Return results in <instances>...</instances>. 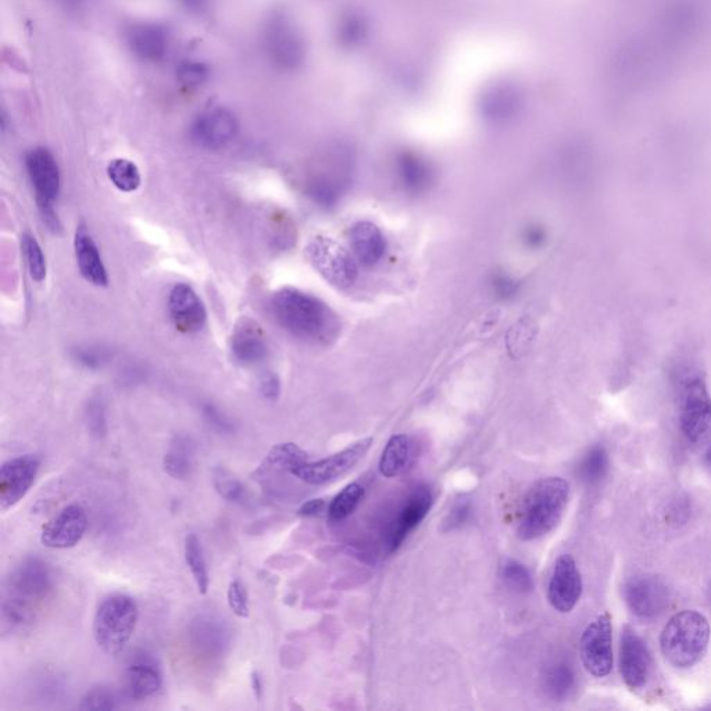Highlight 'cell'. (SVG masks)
<instances>
[{
    "label": "cell",
    "mask_w": 711,
    "mask_h": 711,
    "mask_svg": "<svg viewBox=\"0 0 711 711\" xmlns=\"http://www.w3.org/2000/svg\"><path fill=\"white\" fill-rule=\"evenodd\" d=\"M274 320L292 337L314 345H328L341 331L337 314L323 300L300 289H278L270 299Z\"/></svg>",
    "instance_id": "1"
},
{
    "label": "cell",
    "mask_w": 711,
    "mask_h": 711,
    "mask_svg": "<svg viewBox=\"0 0 711 711\" xmlns=\"http://www.w3.org/2000/svg\"><path fill=\"white\" fill-rule=\"evenodd\" d=\"M53 589V574L44 560L27 559L7 578L3 599V623L24 628L34 623L39 607Z\"/></svg>",
    "instance_id": "2"
},
{
    "label": "cell",
    "mask_w": 711,
    "mask_h": 711,
    "mask_svg": "<svg viewBox=\"0 0 711 711\" xmlns=\"http://www.w3.org/2000/svg\"><path fill=\"white\" fill-rule=\"evenodd\" d=\"M570 498V485L560 477L538 481L525 496L518 517L517 535L523 541H535L555 530L562 520Z\"/></svg>",
    "instance_id": "3"
},
{
    "label": "cell",
    "mask_w": 711,
    "mask_h": 711,
    "mask_svg": "<svg viewBox=\"0 0 711 711\" xmlns=\"http://www.w3.org/2000/svg\"><path fill=\"white\" fill-rule=\"evenodd\" d=\"M710 637L711 627L705 614L698 610H681L664 625L660 650L671 666L685 670L705 657Z\"/></svg>",
    "instance_id": "4"
},
{
    "label": "cell",
    "mask_w": 711,
    "mask_h": 711,
    "mask_svg": "<svg viewBox=\"0 0 711 711\" xmlns=\"http://www.w3.org/2000/svg\"><path fill=\"white\" fill-rule=\"evenodd\" d=\"M138 617V605L131 596H109L100 603L92 624L96 645L107 655H119L131 641Z\"/></svg>",
    "instance_id": "5"
},
{
    "label": "cell",
    "mask_w": 711,
    "mask_h": 711,
    "mask_svg": "<svg viewBox=\"0 0 711 711\" xmlns=\"http://www.w3.org/2000/svg\"><path fill=\"white\" fill-rule=\"evenodd\" d=\"M25 169L34 188L42 220L50 231L59 234L62 231V223L55 212V202L60 195L62 177L56 157L49 149H32L25 155Z\"/></svg>",
    "instance_id": "6"
},
{
    "label": "cell",
    "mask_w": 711,
    "mask_h": 711,
    "mask_svg": "<svg viewBox=\"0 0 711 711\" xmlns=\"http://www.w3.org/2000/svg\"><path fill=\"white\" fill-rule=\"evenodd\" d=\"M306 253L314 269L334 287L345 289L355 284L357 280L355 260L334 239L313 238L307 245Z\"/></svg>",
    "instance_id": "7"
},
{
    "label": "cell",
    "mask_w": 711,
    "mask_h": 711,
    "mask_svg": "<svg viewBox=\"0 0 711 711\" xmlns=\"http://www.w3.org/2000/svg\"><path fill=\"white\" fill-rule=\"evenodd\" d=\"M580 655L585 670L592 677L605 678L612 673L613 620L609 613L600 614L582 632Z\"/></svg>",
    "instance_id": "8"
},
{
    "label": "cell",
    "mask_w": 711,
    "mask_h": 711,
    "mask_svg": "<svg viewBox=\"0 0 711 711\" xmlns=\"http://www.w3.org/2000/svg\"><path fill=\"white\" fill-rule=\"evenodd\" d=\"M711 427V395L702 377H691L682 388L680 428L689 442H698Z\"/></svg>",
    "instance_id": "9"
},
{
    "label": "cell",
    "mask_w": 711,
    "mask_h": 711,
    "mask_svg": "<svg viewBox=\"0 0 711 711\" xmlns=\"http://www.w3.org/2000/svg\"><path fill=\"white\" fill-rule=\"evenodd\" d=\"M623 598L632 614L643 620L660 616L670 602V589L655 574H637L623 585Z\"/></svg>",
    "instance_id": "10"
},
{
    "label": "cell",
    "mask_w": 711,
    "mask_h": 711,
    "mask_svg": "<svg viewBox=\"0 0 711 711\" xmlns=\"http://www.w3.org/2000/svg\"><path fill=\"white\" fill-rule=\"evenodd\" d=\"M373 442V438L362 439L327 459L303 464L292 475L309 485L330 484L349 473L367 455Z\"/></svg>",
    "instance_id": "11"
},
{
    "label": "cell",
    "mask_w": 711,
    "mask_h": 711,
    "mask_svg": "<svg viewBox=\"0 0 711 711\" xmlns=\"http://www.w3.org/2000/svg\"><path fill=\"white\" fill-rule=\"evenodd\" d=\"M41 457L34 453L7 460L0 468V510L19 505L37 480Z\"/></svg>",
    "instance_id": "12"
},
{
    "label": "cell",
    "mask_w": 711,
    "mask_h": 711,
    "mask_svg": "<svg viewBox=\"0 0 711 711\" xmlns=\"http://www.w3.org/2000/svg\"><path fill=\"white\" fill-rule=\"evenodd\" d=\"M653 660L646 642L634 628L627 625L620 638V673L625 687L642 691L652 675Z\"/></svg>",
    "instance_id": "13"
},
{
    "label": "cell",
    "mask_w": 711,
    "mask_h": 711,
    "mask_svg": "<svg viewBox=\"0 0 711 711\" xmlns=\"http://www.w3.org/2000/svg\"><path fill=\"white\" fill-rule=\"evenodd\" d=\"M239 124L235 114L224 107H213L196 117L191 127L192 141L203 149L219 150L237 138Z\"/></svg>",
    "instance_id": "14"
},
{
    "label": "cell",
    "mask_w": 711,
    "mask_h": 711,
    "mask_svg": "<svg viewBox=\"0 0 711 711\" xmlns=\"http://www.w3.org/2000/svg\"><path fill=\"white\" fill-rule=\"evenodd\" d=\"M87 528L88 517L84 507L66 506L42 527L41 543L48 549L75 548L84 538Z\"/></svg>",
    "instance_id": "15"
},
{
    "label": "cell",
    "mask_w": 711,
    "mask_h": 711,
    "mask_svg": "<svg viewBox=\"0 0 711 711\" xmlns=\"http://www.w3.org/2000/svg\"><path fill=\"white\" fill-rule=\"evenodd\" d=\"M582 589H584V585H582L580 568H578L574 557L559 556L549 582L548 599L550 605L559 613L573 612L575 606L580 602Z\"/></svg>",
    "instance_id": "16"
},
{
    "label": "cell",
    "mask_w": 711,
    "mask_h": 711,
    "mask_svg": "<svg viewBox=\"0 0 711 711\" xmlns=\"http://www.w3.org/2000/svg\"><path fill=\"white\" fill-rule=\"evenodd\" d=\"M263 45L270 62L278 69H294L302 60L303 46L299 35L288 21L275 17L266 25Z\"/></svg>",
    "instance_id": "17"
},
{
    "label": "cell",
    "mask_w": 711,
    "mask_h": 711,
    "mask_svg": "<svg viewBox=\"0 0 711 711\" xmlns=\"http://www.w3.org/2000/svg\"><path fill=\"white\" fill-rule=\"evenodd\" d=\"M169 313L175 328L184 334H195L206 325L207 313L194 288L188 284H177L169 296Z\"/></svg>",
    "instance_id": "18"
},
{
    "label": "cell",
    "mask_w": 711,
    "mask_h": 711,
    "mask_svg": "<svg viewBox=\"0 0 711 711\" xmlns=\"http://www.w3.org/2000/svg\"><path fill=\"white\" fill-rule=\"evenodd\" d=\"M128 46L138 59L148 63L162 62L170 49V34L155 21L132 24L127 32Z\"/></svg>",
    "instance_id": "19"
},
{
    "label": "cell",
    "mask_w": 711,
    "mask_h": 711,
    "mask_svg": "<svg viewBox=\"0 0 711 711\" xmlns=\"http://www.w3.org/2000/svg\"><path fill=\"white\" fill-rule=\"evenodd\" d=\"M432 506V495L427 487L414 489L412 495L406 500L398 517L389 528L387 546L389 552H396L410 532L420 525Z\"/></svg>",
    "instance_id": "20"
},
{
    "label": "cell",
    "mask_w": 711,
    "mask_h": 711,
    "mask_svg": "<svg viewBox=\"0 0 711 711\" xmlns=\"http://www.w3.org/2000/svg\"><path fill=\"white\" fill-rule=\"evenodd\" d=\"M231 352L235 360L244 366H256L266 359L269 355L266 335L255 320L242 317L235 324L231 335Z\"/></svg>",
    "instance_id": "21"
},
{
    "label": "cell",
    "mask_w": 711,
    "mask_h": 711,
    "mask_svg": "<svg viewBox=\"0 0 711 711\" xmlns=\"http://www.w3.org/2000/svg\"><path fill=\"white\" fill-rule=\"evenodd\" d=\"M74 249L82 278L95 287H106L109 284V275H107L105 264L100 256L98 245L85 225H80L75 231Z\"/></svg>",
    "instance_id": "22"
},
{
    "label": "cell",
    "mask_w": 711,
    "mask_h": 711,
    "mask_svg": "<svg viewBox=\"0 0 711 711\" xmlns=\"http://www.w3.org/2000/svg\"><path fill=\"white\" fill-rule=\"evenodd\" d=\"M163 677L159 667L148 657L139 659L127 666L124 671L123 688L127 698L145 700L152 698L162 689Z\"/></svg>",
    "instance_id": "23"
},
{
    "label": "cell",
    "mask_w": 711,
    "mask_h": 711,
    "mask_svg": "<svg viewBox=\"0 0 711 711\" xmlns=\"http://www.w3.org/2000/svg\"><path fill=\"white\" fill-rule=\"evenodd\" d=\"M191 641L199 655L217 657L230 643V635L224 621L212 616H199L192 621Z\"/></svg>",
    "instance_id": "24"
},
{
    "label": "cell",
    "mask_w": 711,
    "mask_h": 711,
    "mask_svg": "<svg viewBox=\"0 0 711 711\" xmlns=\"http://www.w3.org/2000/svg\"><path fill=\"white\" fill-rule=\"evenodd\" d=\"M350 248L363 266L371 267L380 262L385 253V238L380 228L370 221H360L349 232Z\"/></svg>",
    "instance_id": "25"
},
{
    "label": "cell",
    "mask_w": 711,
    "mask_h": 711,
    "mask_svg": "<svg viewBox=\"0 0 711 711\" xmlns=\"http://www.w3.org/2000/svg\"><path fill=\"white\" fill-rule=\"evenodd\" d=\"M307 462H309V456L296 443H280V445H275L270 450L269 455L266 456L263 463L253 473V477H255V480L260 481L266 475L273 473L292 475L296 468L303 466Z\"/></svg>",
    "instance_id": "26"
},
{
    "label": "cell",
    "mask_w": 711,
    "mask_h": 711,
    "mask_svg": "<svg viewBox=\"0 0 711 711\" xmlns=\"http://www.w3.org/2000/svg\"><path fill=\"white\" fill-rule=\"evenodd\" d=\"M195 445L191 438L180 435L171 442L164 456V471L174 480H187L194 470Z\"/></svg>",
    "instance_id": "27"
},
{
    "label": "cell",
    "mask_w": 711,
    "mask_h": 711,
    "mask_svg": "<svg viewBox=\"0 0 711 711\" xmlns=\"http://www.w3.org/2000/svg\"><path fill=\"white\" fill-rule=\"evenodd\" d=\"M412 462V443L406 435H395L389 439L380 460V471L384 477L395 478L405 473Z\"/></svg>",
    "instance_id": "28"
},
{
    "label": "cell",
    "mask_w": 711,
    "mask_h": 711,
    "mask_svg": "<svg viewBox=\"0 0 711 711\" xmlns=\"http://www.w3.org/2000/svg\"><path fill=\"white\" fill-rule=\"evenodd\" d=\"M185 562L196 584L200 595H206L210 587L209 567H207L202 543L195 534L185 538Z\"/></svg>",
    "instance_id": "29"
},
{
    "label": "cell",
    "mask_w": 711,
    "mask_h": 711,
    "mask_svg": "<svg viewBox=\"0 0 711 711\" xmlns=\"http://www.w3.org/2000/svg\"><path fill=\"white\" fill-rule=\"evenodd\" d=\"M543 687L550 698L556 700L566 699L575 687V674L573 668L566 663H556L548 668L543 677Z\"/></svg>",
    "instance_id": "30"
},
{
    "label": "cell",
    "mask_w": 711,
    "mask_h": 711,
    "mask_svg": "<svg viewBox=\"0 0 711 711\" xmlns=\"http://www.w3.org/2000/svg\"><path fill=\"white\" fill-rule=\"evenodd\" d=\"M107 177L114 187L121 192L137 191L141 187L142 177L137 164L128 159H113L107 164Z\"/></svg>",
    "instance_id": "31"
},
{
    "label": "cell",
    "mask_w": 711,
    "mask_h": 711,
    "mask_svg": "<svg viewBox=\"0 0 711 711\" xmlns=\"http://www.w3.org/2000/svg\"><path fill=\"white\" fill-rule=\"evenodd\" d=\"M399 162L400 181L409 191L418 192L430 184L431 173L427 164L414 156H403Z\"/></svg>",
    "instance_id": "32"
},
{
    "label": "cell",
    "mask_w": 711,
    "mask_h": 711,
    "mask_svg": "<svg viewBox=\"0 0 711 711\" xmlns=\"http://www.w3.org/2000/svg\"><path fill=\"white\" fill-rule=\"evenodd\" d=\"M581 480L589 485L599 484L609 471V455L603 446H593L580 464Z\"/></svg>",
    "instance_id": "33"
},
{
    "label": "cell",
    "mask_w": 711,
    "mask_h": 711,
    "mask_svg": "<svg viewBox=\"0 0 711 711\" xmlns=\"http://www.w3.org/2000/svg\"><path fill=\"white\" fill-rule=\"evenodd\" d=\"M364 496V489L362 485L353 484L348 485L345 489L335 496L332 500L330 507H328V516H330L331 521H342L348 518L350 514L355 512L356 507L362 502Z\"/></svg>",
    "instance_id": "34"
},
{
    "label": "cell",
    "mask_w": 711,
    "mask_h": 711,
    "mask_svg": "<svg viewBox=\"0 0 711 711\" xmlns=\"http://www.w3.org/2000/svg\"><path fill=\"white\" fill-rule=\"evenodd\" d=\"M21 248H23L28 273H30L32 280L35 282L45 281L46 274H48V264H46L44 250L39 245L37 238L27 232L21 238Z\"/></svg>",
    "instance_id": "35"
},
{
    "label": "cell",
    "mask_w": 711,
    "mask_h": 711,
    "mask_svg": "<svg viewBox=\"0 0 711 711\" xmlns=\"http://www.w3.org/2000/svg\"><path fill=\"white\" fill-rule=\"evenodd\" d=\"M535 337L534 321L523 319L518 321L512 330L509 331L506 338L507 349L514 359H518L530 349L531 342Z\"/></svg>",
    "instance_id": "36"
},
{
    "label": "cell",
    "mask_w": 711,
    "mask_h": 711,
    "mask_svg": "<svg viewBox=\"0 0 711 711\" xmlns=\"http://www.w3.org/2000/svg\"><path fill=\"white\" fill-rule=\"evenodd\" d=\"M119 707V696L113 689L95 687L82 696L80 710H113Z\"/></svg>",
    "instance_id": "37"
},
{
    "label": "cell",
    "mask_w": 711,
    "mask_h": 711,
    "mask_svg": "<svg viewBox=\"0 0 711 711\" xmlns=\"http://www.w3.org/2000/svg\"><path fill=\"white\" fill-rule=\"evenodd\" d=\"M503 580L507 587L518 593H528L532 589L530 570L516 560H507L502 570Z\"/></svg>",
    "instance_id": "38"
},
{
    "label": "cell",
    "mask_w": 711,
    "mask_h": 711,
    "mask_svg": "<svg viewBox=\"0 0 711 711\" xmlns=\"http://www.w3.org/2000/svg\"><path fill=\"white\" fill-rule=\"evenodd\" d=\"M214 487L220 493L221 498L228 500V502H241L244 499V485L224 468H217L214 473Z\"/></svg>",
    "instance_id": "39"
},
{
    "label": "cell",
    "mask_w": 711,
    "mask_h": 711,
    "mask_svg": "<svg viewBox=\"0 0 711 711\" xmlns=\"http://www.w3.org/2000/svg\"><path fill=\"white\" fill-rule=\"evenodd\" d=\"M85 423L92 437L102 439L107 434L105 403L100 398H92L85 407Z\"/></svg>",
    "instance_id": "40"
},
{
    "label": "cell",
    "mask_w": 711,
    "mask_h": 711,
    "mask_svg": "<svg viewBox=\"0 0 711 711\" xmlns=\"http://www.w3.org/2000/svg\"><path fill=\"white\" fill-rule=\"evenodd\" d=\"M73 359L87 370H98L109 360V350L99 346H85L73 350Z\"/></svg>",
    "instance_id": "41"
},
{
    "label": "cell",
    "mask_w": 711,
    "mask_h": 711,
    "mask_svg": "<svg viewBox=\"0 0 711 711\" xmlns=\"http://www.w3.org/2000/svg\"><path fill=\"white\" fill-rule=\"evenodd\" d=\"M177 78L185 87H200L209 78V69L202 63L185 62L178 67Z\"/></svg>",
    "instance_id": "42"
},
{
    "label": "cell",
    "mask_w": 711,
    "mask_h": 711,
    "mask_svg": "<svg viewBox=\"0 0 711 711\" xmlns=\"http://www.w3.org/2000/svg\"><path fill=\"white\" fill-rule=\"evenodd\" d=\"M227 599L228 606H230L235 616L239 618L249 617V596L244 582L239 580L232 581L230 587H228Z\"/></svg>",
    "instance_id": "43"
},
{
    "label": "cell",
    "mask_w": 711,
    "mask_h": 711,
    "mask_svg": "<svg viewBox=\"0 0 711 711\" xmlns=\"http://www.w3.org/2000/svg\"><path fill=\"white\" fill-rule=\"evenodd\" d=\"M203 416H205L207 423L212 425L214 430L219 432H224V434H231L234 431V425H232L230 418L225 416L220 409L212 403H205L202 407Z\"/></svg>",
    "instance_id": "44"
},
{
    "label": "cell",
    "mask_w": 711,
    "mask_h": 711,
    "mask_svg": "<svg viewBox=\"0 0 711 711\" xmlns=\"http://www.w3.org/2000/svg\"><path fill=\"white\" fill-rule=\"evenodd\" d=\"M493 294L500 299H509L518 292L517 282L505 274L493 275L491 280Z\"/></svg>",
    "instance_id": "45"
},
{
    "label": "cell",
    "mask_w": 711,
    "mask_h": 711,
    "mask_svg": "<svg viewBox=\"0 0 711 711\" xmlns=\"http://www.w3.org/2000/svg\"><path fill=\"white\" fill-rule=\"evenodd\" d=\"M260 393L264 399L277 400L280 398L281 384L277 375L273 373L264 374L260 380Z\"/></svg>",
    "instance_id": "46"
},
{
    "label": "cell",
    "mask_w": 711,
    "mask_h": 711,
    "mask_svg": "<svg viewBox=\"0 0 711 711\" xmlns=\"http://www.w3.org/2000/svg\"><path fill=\"white\" fill-rule=\"evenodd\" d=\"M468 514H470V505L467 502H459L455 507H453L452 512L449 513L448 520H446V530H455V528L460 527L467 520Z\"/></svg>",
    "instance_id": "47"
},
{
    "label": "cell",
    "mask_w": 711,
    "mask_h": 711,
    "mask_svg": "<svg viewBox=\"0 0 711 711\" xmlns=\"http://www.w3.org/2000/svg\"><path fill=\"white\" fill-rule=\"evenodd\" d=\"M327 503L324 499H312L306 502L305 505L300 507L299 516L302 517H316L320 516L324 512Z\"/></svg>",
    "instance_id": "48"
},
{
    "label": "cell",
    "mask_w": 711,
    "mask_h": 711,
    "mask_svg": "<svg viewBox=\"0 0 711 711\" xmlns=\"http://www.w3.org/2000/svg\"><path fill=\"white\" fill-rule=\"evenodd\" d=\"M523 238L525 244L531 246V248H538V246H541L543 242H545L546 235L541 227L535 225V227H530L525 230Z\"/></svg>",
    "instance_id": "49"
},
{
    "label": "cell",
    "mask_w": 711,
    "mask_h": 711,
    "mask_svg": "<svg viewBox=\"0 0 711 711\" xmlns=\"http://www.w3.org/2000/svg\"><path fill=\"white\" fill-rule=\"evenodd\" d=\"M250 688H252L253 695L257 700L262 699L263 695V681L260 674L257 671H252L250 674Z\"/></svg>",
    "instance_id": "50"
},
{
    "label": "cell",
    "mask_w": 711,
    "mask_h": 711,
    "mask_svg": "<svg viewBox=\"0 0 711 711\" xmlns=\"http://www.w3.org/2000/svg\"><path fill=\"white\" fill-rule=\"evenodd\" d=\"M185 9L191 10V12H203L209 5V0H180Z\"/></svg>",
    "instance_id": "51"
},
{
    "label": "cell",
    "mask_w": 711,
    "mask_h": 711,
    "mask_svg": "<svg viewBox=\"0 0 711 711\" xmlns=\"http://www.w3.org/2000/svg\"><path fill=\"white\" fill-rule=\"evenodd\" d=\"M57 2L66 7V9L75 10L80 9L87 0H57Z\"/></svg>",
    "instance_id": "52"
},
{
    "label": "cell",
    "mask_w": 711,
    "mask_h": 711,
    "mask_svg": "<svg viewBox=\"0 0 711 711\" xmlns=\"http://www.w3.org/2000/svg\"><path fill=\"white\" fill-rule=\"evenodd\" d=\"M705 463L707 468H709L710 473H711V445L709 446V449H707L706 455H705Z\"/></svg>",
    "instance_id": "53"
}]
</instances>
